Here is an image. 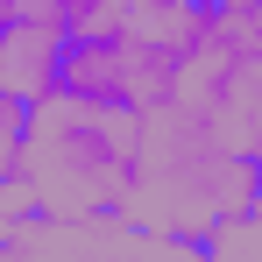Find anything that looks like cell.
Segmentation results:
<instances>
[{
    "label": "cell",
    "instance_id": "obj_1",
    "mask_svg": "<svg viewBox=\"0 0 262 262\" xmlns=\"http://www.w3.org/2000/svg\"><path fill=\"white\" fill-rule=\"evenodd\" d=\"M14 177L29 184L36 213H121L135 177V106L78 92L29 99Z\"/></svg>",
    "mask_w": 262,
    "mask_h": 262
},
{
    "label": "cell",
    "instance_id": "obj_2",
    "mask_svg": "<svg viewBox=\"0 0 262 262\" xmlns=\"http://www.w3.org/2000/svg\"><path fill=\"white\" fill-rule=\"evenodd\" d=\"M255 199H262V156H227V149L206 142V149H191V156H177V163L135 170L128 199H121V220L199 255V234H206L220 213L255 206Z\"/></svg>",
    "mask_w": 262,
    "mask_h": 262
},
{
    "label": "cell",
    "instance_id": "obj_3",
    "mask_svg": "<svg viewBox=\"0 0 262 262\" xmlns=\"http://www.w3.org/2000/svg\"><path fill=\"white\" fill-rule=\"evenodd\" d=\"M0 255H99V262H199L163 234H142L121 213H29Z\"/></svg>",
    "mask_w": 262,
    "mask_h": 262
},
{
    "label": "cell",
    "instance_id": "obj_4",
    "mask_svg": "<svg viewBox=\"0 0 262 262\" xmlns=\"http://www.w3.org/2000/svg\"><path fill=\"white\" fill-rule=\"evenodd\" d=\"M57 92H78V99H135V43L121 29L106 36H64L57 43Z\"/></svg>",
    "mask_w": 262,
    "mask_h": 262
},
{
    "label": "cell",
    "instance_id": "obj_5",
    "mask_svg": "<svg viewBox=\"0 0 262 262\" xmlns=\"http://www.w3.org/2000/svg\"><path fill=\"white\" fill-rule=\"evenodd\" d=\"M206 135L227 156H262V57L234 64L213 92H206Z\"/></svg>",
    "mask_w": 262,
    "mask_h": 262
},
{
    "label": "cell",
    "instance_id": "obj_6",
    "mask_svg": "<svg viewBox=\"0 0 262 262\" xmlns=\"http://www.w3.org/2000/svg\"><path fill=\"white\" fill-rule=\"evenodd\" d=\"M57 43H64V29H43V21H0V92H14V99H43V92H57Z\"/></svg>",
    "mask_w": 262,
    "mask_h": 262
},
{
    "label": "cell",
    "instance_id": "obj_7",
    "mask_svg": "<svg viewBox=\"0 0 262 262\" xmlns=\"http://www.w3.org/2000/svg\"><path fill=\"white\" fill-rule=\"evenodd\" d=\"M199 262H262V199L234 206L199 234Z\"/></svg>",
    "mask_w": 262,
    "mask_h": 262
},
{
    "label": "cell",
    "instance_id": "obj_8",
    "mask_svg": "<svg viewBox=\"0 0 262 262\" xmlns=\"http://www.w3.org/2000/svg\"><path fill=\"white\" fill-rule=\"evenodd\" d=\"M21 128H29V99L0 92V177L14 170V156H21Z\"/></svg>",
    "mask_w": 262,
    "mask_h": 262
},
{
    "label": "cell",
    "instance_id": "obj_9",
    "mask_svg": "<svg viewBox=\"0 0 262 262\" xmlns=\"http://www.w3.org/2000/svg\"><path fill=\"white\" fill-rule=\"evenodd\" d=\"M199 7H213V0H199Z\"/></svg>",
    "mask_w": 262,
    "mask_h": 262
}]
</instances>
